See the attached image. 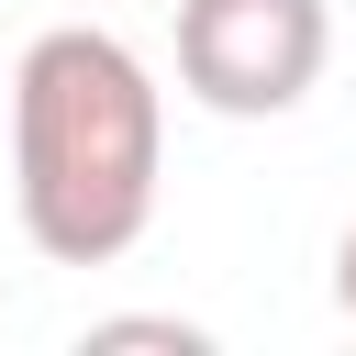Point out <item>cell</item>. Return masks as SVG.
Listing matches in <instances>:
<instances>
[{
	"mask_svg": "<svg viewBox=\"0 0 356 356\" xmlns=\"http://www.w3.org/2000/svg\"><path fill=\"white\" fill-rule=\"evenodd\" d=\"M156 178H167L156 67L100 22L33 33L11 67V200H22L33 256L56 267L134 256L156 222Z\"/></svg>",
	"mask_w": 356,
	"mask_h": 356,
	"instance_id": "cell-1",
	"label": "cell"
},
{
	"mask_svg": "<svg viewBox=\"0 0 356 356\" xmlns=\"http://www.w3.org/2000/svg\"><path fill=\"white\" fill-rule=\"evenodd\" d=\"M334 56L323 0H178V89L222 122H278Z\"/></svg>",
	"mask_w": 356,
	"mask_h": 356,
	"instance_id": "cell-2",
	"label": "cell"
},
{
	"mask_svg": "<svg viewBox=\"0 0 356 356\" xmlns=\"http://www.w3.org/2000/svg\"><path fill=\"white\" fill-rule=\"evenodd\" d=\"M78 345H89V356H122V345H156V356H211V334H200V323H178V312H122V323H89Z\"/></svg>",
	"mask_w": 356,
	"mask_h": 356,
	"instance_id": "cell-3",
	"label": "cell"
},
{
	"mask_svg": "<svg viewBox=\"0 0 356 356\" xmlns=\"http://www.w3.org/2000/svg\"><path fill=\"white\" fill-rule=\"evenodd\" d=\"M334 312H345V323H356V222H345V234H334Z\"/></svg>",
	"mask_w": 356,
	"mask_h": 356,
	"instance_id": "cell-4",
	"label": "cell"
}]
</instances>
